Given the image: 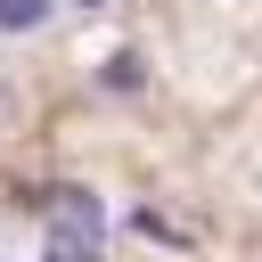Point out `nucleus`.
Segmentation results:
<instances>
[{"mask_svg":"<svg viewBox=\"0 0 262 262\" xmlns=\"http://www.w3.org/2000/svg\"><path fill=\"white\" fill-rule=\"evenodd\" d=\"M49 246L41 262H98V237H106V205L90 188H49Z\"/></svg>","mask_w":262,"mask_h":262,"instance_id":"f257e3e1","label":"nucleus"},{"mask_svg":"<svg viewBox=\"0 0 262 262\" xmlns=\"http://www.w3.org/2000/svg\"><path fill=\"white\" fill-rule=\"evenodd\" d=\"M139 82H147V57H139V49H115V57L98 66V90H115V98H131Z\"/></svg>","mask_w":262,"mask_h":262,"instance_id":"f03ea898","label":"nucleus"},{"mask_svg":"<svg viewBox=\"0 0 262 262\" xmlns=\"http://www.w3.org/2000/svg\"><path fill=\"white\" fill-rule=\"evenodd\" d=\"M49 16V0H0V33H33Z\"/></svg>","mask_w":262,"mask_h":262,"instance_id":"7ed1b4c3","label":"nucleus"},{"mask_svg":"<svg viewBox=\"0 0 262 262\" xmlns=\"http://www.w3.org/2000/svg\"><path fill=\"white\" fill-rule=\"evenodd\" d=\"M131 229H139V237H180V229H172V221H164L156 205H139V213H131Z\"/></svg>","mask_w":262,"mask_h":262,"instance_id":"20e7f679","label":"nucleus"},{"mask_svg":"<svg viewBox=\"0 0 262 262\" xmlns=\"http://www.w3.org/2000/svg\"><path fill=\"white\" fill-rule=\"evenodd\" d=\"M74 8H106V0H74Z\"/></svg>","mask_w":262,"mask_h":262,"instance_id":"39448f33","label":"nucleus"}]
</instances>
